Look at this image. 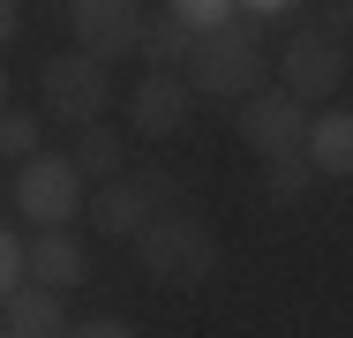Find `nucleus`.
<instances>
[{"instance_id": "f257e3e1", "label": "nucleus", "mask_w": 353, "mask_h": 338, "mask_svg": "<svg viewBox=\"0 0 353 338\" xmlns=\"http://www.w3.org/2000/svg\"><path fill=\"white\" fill-rule=\"evenodd\" d=\"M136 264H143V278H158V286H203L218 270V233L181 203V210L150 218L136 233Z\"/></svg>"}, {"instance_id": "f03ea898", "label": "nucleus", "mask_w": 353, "mask_h": 338, "mask_svg": "<svg viewBox=\"0 0 353 338\" xmlns=\"http://www.w3.org/2000/svg\"><path fill=\"white\" fill-rule=\"evenodd\" d=\"M188 90L196 98H256L263 83V46L248 30H196V53H188Z\"/></svg>"}, {"instance_id": "7ed1b4c3", "label": "nucleus", "mask_w": 353, "mask_h": 338, "mask_svg": "<svg viewBox=\"0 0 353 338\" xmlns=\"http://www.w3.org/2000/svg\"><path fill=\"white\" fill-rule=\"evenodd\" d=\"M8 210L30 218L38 233L83 218V166H75V158H30V166H15V181H8Z\"/></svg>"}, {"instance_id": "20e7f679", "label": "nucleus", "mask_w": 353, "mask_h": 338, "mask_svg": "<svg viewBox=\"0 0 353 338\" xmlns=\"http://www.w3.org/2000/svg\"><path fill=\"white\" fill-rule=\"evenodd\" d=\"M165 210H181V188L165 181V173H121V181H105L98 196H90V226L98 233H113V241H136L150 218H165Z\"/></svg>"}, {"instance_id": "39448f33", "label": "nucleus", "mask_w": 353, "mask_h": 338, "mask_svg": "<svg viewBox=\"0 0 353 338\" xmlns=\"http://www.w3.org/2000/svg\"><path fill=\"white\" fill-rule=\"evenodd\" d=\"M38 98H46V121H68V128H90V121H105V61H90V53H53V61L38 68Z\"/></svg>"}, {"instance_id": "423d86ee", "label": "nucleus", "mask_w": 353, "mask_h": 338, "mask_svg": "<svg viewBox=\"0 0 353 338\" xmlns=\"http://www.w3.org/2000/svg\"><path fill=\"white\" fill-rule=\"evenodd\" d=\"M68 30H75V53L113 68L121 53H143L150 15H143V0H68Z\"/></svg>"}, {"instance_id": "0eeeda50", "label": "nucleus", "mask_w": 353, "mask_h": 338, "mask_svg": "<svg viewBox=\"0 0 353 338\" xmlns=\"http://www.w3.org/2000/svg\"><path fill=\"white\" fill-rule=\"evenodd\" d=\"M241 143L256 150V158H293V150H308V106L293 98V90H271V98H241Z\"/></svg>"}, {"instance_id": "6e6552de", "label": "nucleus", "mask_w": 353, "mask_h": 338, "mask_svg": "<svg viewBox=\"0 0 353 338\" xmlns=\"http://www.w3.org/2000/svg\"><path fill=\"white\" fill-rule=\"evenodd\" d=\"M346 83V46L331 38V30H301V38H285V90L308 106V98H331Z\"/></svg>"}, {"instance_id": "1a4fd4ad", "label": "nucleus", "mask_w": 353, "mask_h": 338, "mask_svg": "<svg viewBox=\"0 0 353 338\" xmlns=\"http://www.w3.org/2000/svg\"><path fill=\"white\" fill-rule=\"evenodd\" d=\"M188 75H143L136 90H128V128L150 135V143H165V135L188 121Z\"/></svg>"}, {"instance_id": "9d476101", "label": "nucleus", "mask_w": 353, "mask_h": 338, "mask_svg": "<svg viewBox=\"0 0 353 338\" xmlns=\"http://www.w3.org/2000/svg\"><path fill=\"white\" fill-rule=\"evenodd\" d=\"M68 308H61V286H15L8 293V338H68Z\"/></svg>"}, {"instance_id": "9b49d317", "label": "nucleus", "mask_w": 353, "mask_h": 338, "mask_svg": "<svg viewBox=\"0 0 353 338\" xmlns=\"http://www.w3.org/2000/svg\"><path fill=\"white\" fill-rule=\"evenodd\" d=\"M83 270H90V256H83V241H75L68 226H53V233H38L30 241V286H83Z\"/></svg>"}, {"instance_id": "f8f14e48", "label": "nucleus", "mask_w": 353, "mask_h": 338, "mask_svg": "<svg viewBox=\"0 0 353 338\" xmlns=\"http://www.w3.org/2000/svg\"><path fill=\"white\" fill-rule=\"evenodd\" d=\"M75 166H83V181H121L128 173V135L113 128V121H90V128H75V150H68Z\"/></svg>"}, {"instance_id": "ddd939ff", "label": "nucleus", "mask_w": 353, "mask_h": 338, "mask_svg": "<svg viewBox=\"0 0 353 338\" xmlns=\"http://www.w3.org/2000/svg\"><path fill=\"white\" fill-rule=\"evenodd\" d=\"M188 53H196V30L165 8V23H150V30H143V61H150V75H181Z\"/></svg>"}, {"instance_id": "4468645a", "label": "nucleus", "mask_w": 353, "mask_h": 338, "mask_svg": "<svg viewBox=\"0 0 353 338\" xmlns=\"http://www.w3.org/2000/svg\"><path fill=\"white\" fill-rule=\"evenodd\" d=\"M308 158H316V173H353V113H316Z\"/></svg>"}, {"instance_id": "2eb2a0df", "label": "nucleus", "mask_w": 353, "mask_h": 338, "mask_svg": "<svg viewBox=\"0 0 353 338\" xmlns=\"http://www.w3.org/2000/svg\"><path fill=\"white\" fill-rule=\"evenodd\" d=\"M308 181H316V158H308V150H293V158H263V188H271V196H308Z\"/></svg>"}, {"instance_id": "dca6fc26", "label": "nucleus", "mask_w": 353, "mask_h": 338, "mask_svg": "<svg viewBox=\"0 0 353 338\" xmlns=\"http://www.w3.org/2000/svg\"><path fill=\"white\" fill-rule=\"evenodd\" d=\"M0 150H8L15 166L38 158V113H30V106H8V121H0Z\"/></svg>"}, {"instance_id": "f3484780", "label": "nucleus", "mask_w": 353, "mask_h": 338, "mask_svg": "<svg viewBox=\"0 0 353 338\" xmlns=\"http://www.w3.org/2000/svg\"><path fill=\"white\" fill-rule=\"evenodd\" d=\"M165 8H173L188 30H225V8H233V0H165Z\"/></svg>"}, {"instance_id": "a211bd4d", "label": "nucleus", "mask_w": 353, "mask_h": 338, "mask_svg": "<svg viewBox=\"0 0 353 338\" xmlns=\"http://www.w3.org/2000/svg\"><path fill=\"white\" fill-rule=\"evenodd\" d=\"M0 278H8V293H15V286H30V241H23V233H8V241H0Z\"/></svg>"}, {"instance_id": "6ab92c4d", "label": "nucleus", "mask_w": 353, "mask_h": 338, "mask_svg": "<svg viewBox=\"0 0 353 338\" xmlns=\"http://www.w3.org/2000/svg\"><path fill=\"white\" fill-rule=\"evenodd\" d=\"M68 338H136V331H128L121 316H90V324H75Z\"/></svg>"}, {"instance_id": "aec40b11", "label": "nucleus", "mask_w": 353, "mask_h": 338, "mask_svg": "<svg viewBox=\"0 0 353 338\" xmlns=\"http://www.w3.org/2000/svg\"><path fill=\"white\" fill-rule=\"evenodd\" d=\"M323 30H331V38L346 30V38H353V0H331V23H323Z\"/></svg>"}, {"instance_id": "412c9836", "label": "nucleus", "mask_w": 353, "mask_h": 338, "mask_svg": "<svg viewBox=\"0 0 353 338\" xmlns=\"http://www.w3.org/2000/svg\"><path fill=\"white\" fill-rule=\"evenodd\" d=\"M0 30H8V38L23 30V0H0Z\"/></svg>"}, {"instance_id": "4be33fe9", "label": "nucleus", "mask_w": 353, "mask_h": 338, "mask_svg": "<svg viewBox=\"0 0 353 338\" xmlns=\"http://www.w3.org/2000/svg\"><path fill=\"white\" fill-rule=\"evenodd\" d=\"M248 8H263V15H271V8H285V0H248Z\"/></svg>"}]
</instances>
